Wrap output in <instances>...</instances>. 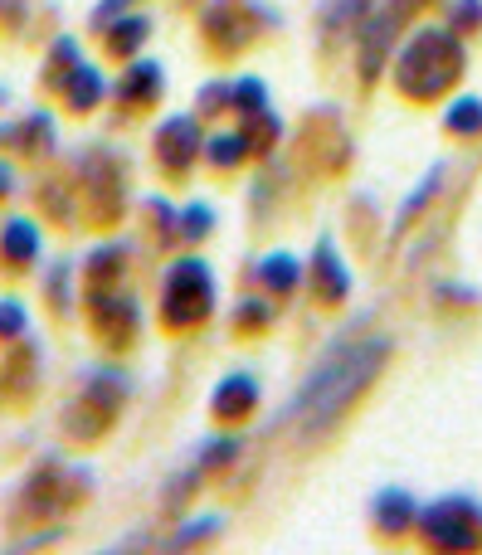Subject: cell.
<instances>
[{"label": "cell", "instance_id": "6da1fadb", "mask_svg": "<svg viewBox=\"0 0 482 555\" xmlns=\"http://www.w3.org/2000/svg\"><path fill=\"white\" fill-rule=\"evenodd\" d=\"M375 361H380V346H375V351H351V356H341L336 366H322L312 380H307V390H302V409H307L312 419L336 414V409L371 380Z\"/></svg>", "mask_w": 482, "mask_h": 555}]
</instances>
